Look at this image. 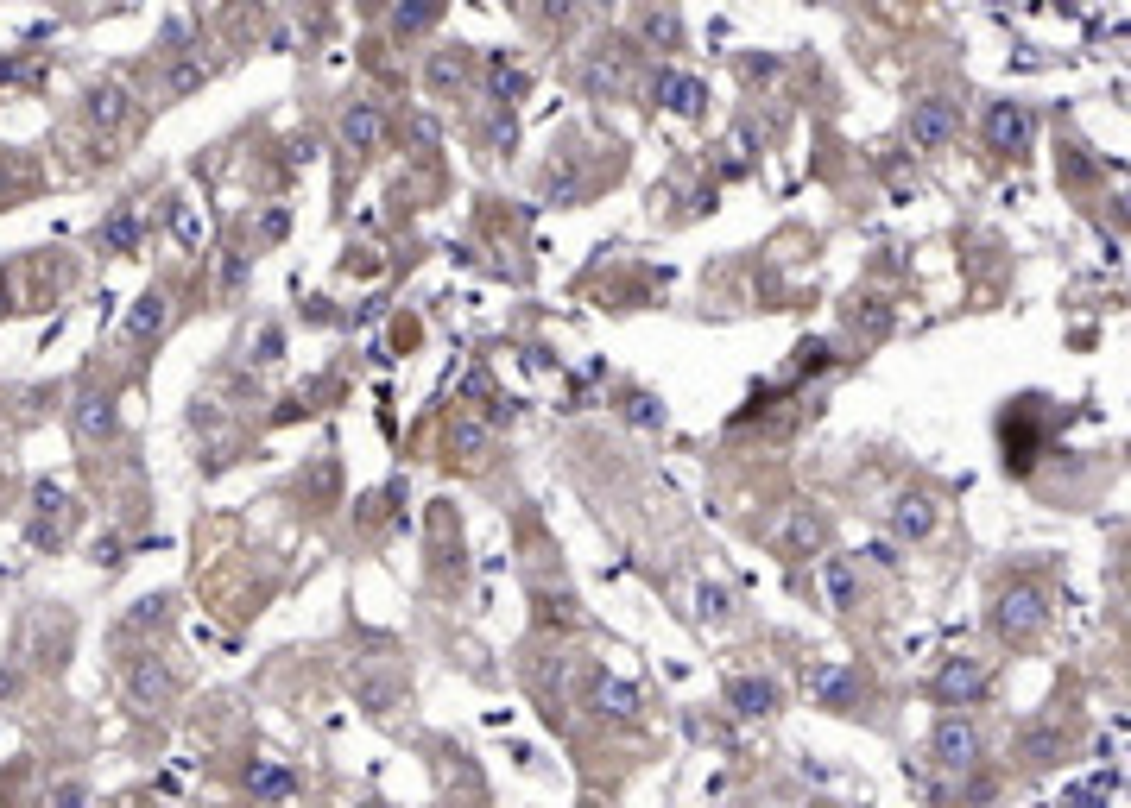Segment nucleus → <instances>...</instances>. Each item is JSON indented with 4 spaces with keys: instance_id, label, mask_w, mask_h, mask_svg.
<instances>
[{
    "instance_id": "nucleus-1",
    "label": "nucleus",
    "mask_w": 1131,
    "mask_h": 808,
    "mask_svg": "<svg viewBox=\"0 0 1131 808\" xmlns=\"http://www.w3.org/2000/svg\"><path fill=\"white\" fill-rule=\"evenodd\" d=\"M955 127H961V108H955V101H942V95H929V101L910 108V146H917V152H942L948 139H955Z\"/></svg>"
},
{
    "instance_id": "nucleus-2",
    "label": "nucleus",
    "mask_w": 1131,
    "mask_h": 808,
    "mask_svg": "<svg viewBox=\"0 0 1131 808\" xmlns=\"http://www.w3.org/2000/svg\"><path fill=\"white\" fill-rule=\"evenodd\" d=\"M1037 625H1043V594L1037 588H1018V594L999 600V632L1005 638H1030Z\"/></svg>"
},
{
    "instance_id": "nucleus-3",
    "label": "nucleus",
    "mask_w": 1131,
    "mask_h": 808,
    "mask_svg": "<svg viewBox=\"0 0 1131 808\" xmlns=\"http://www.w3.org/2000/svg\"><path fill=\"white\" fill-rule=\"evenodd\" d=\"M1030 139V114L1018 108V101H999V108L986 114V146L992 152H1018Z\"/></svg>"
},
{
    "instance_id": "nucleus-4",
    "label": "nucleus",
    "mask_w": 1131,
    "mask_h": 808,
    "mask_svg": "<svg viewBox=\"0 0 1131 808\" xmlns=\"http://www.w3.org/2000/svg\"><path fill=\"white\" fill-rule=\"evenodd\" d=\"M974 752H980V745H974V726H967V720H942L936 726V764H942V771H967Z\"/></svg>"
},
{
    "instance_id": "nucleus-5",
    "label": "nucleus",
    "mask_w": 1131,
    "mask_h": 808,
    "mask_svg": "<svg viewBox=\"0 0 1131 808\" xmlns=\"http://www.w3.org/2000/svg\"><path fill=\"white\" fill-rule=\"evenodd\" d=\"M929 524H936V505H929L923 493H904L898 512H891V531L898 537H929Z\"/></svg>"
},
{
    "instance_id": "nucleus-6",
    "label": "nucleus",
    "mask_w": 1131,
    "mask_h": 808,
    "mask_svg": "<svg viewBox=\"0 0 1131 808\" xmlns=\"http://www.w3.org/2000/svg\"><path fill=\"white\" fill-rule=\"evenodd\" d=\"M658 95H664L677 114H696V108H702V89L689 83V76H658Z\"/></svg>"
},
{
    "instance_id": "nucleus-7",
    "label": "nucleus",
    "mask_w": 1131,
    "mask_h": 808,
    "mask_svg": "<svg viewBox=\"0 0 1131 808\" xmlns=\"http://www.w3.org/2000/svg\"><path fill=\"white\" fill-rule=\"evenodd\" d=\"M348 139H354V146H373V139H380V114H373V101H354V108H348Z\"/></svg>"
},
{
    "instance_id": "nucleus-8",
    "label": "nucleus",
    "mask_w": 1131,
    "mask_h": 808,
    "mask_svg": "<svg viewBox=\"0 0 1131 808\" xmlns=\"http://www.w3.org/2000/svg\"><path fill=\"white\" fill-rule=\"evenodd\" d=\"M733 701H740V714H765V707H771V689H765V682H740V689H733Z\"/></svg>"
},
{
    "instance_id": "nucleus-9",
    "label": "nucleus",
    "mask_w": 1131,
    "mask_h": 808,
    "mask_svg": "<svg viewBox=\"0 0 1131 808\" xmlns=\"http://www.w3.org/2000/svg\"><path fill=\"white\" fill-rule=\"evenodd\" d=\"M102 240H108V247H114V253H127V247H133V240H140V221H133V215H121V221H108V234H102Z\"/></svg>"
},
{
    "instance_id": "nucleus-10",
    "label": "nucleus",
    "mask_w": 1131,
    "mask_h": 808,
    "mask_svg": "<svg viewBox=\"0 0 1131 808\" xmlns=\"http://www.w3.org/2000/svg\"><path fill=\"white\" fill-rule=\"evenodd\" d=\"M121 101H127L121 89H95V95H89V114H95V120H121Z\"/></svg>"
},
{
    "instance_id": "nucleus-11",
    "label": "nucleus",
    "mask_w": 1131,
    "mask_h": 808,
    "mask_svg": "<svg viewBox=\"0 0 1131 808\" xmlns=\"http://www.w3.org/2000/svg\"><path fill=\"white\" fill-rule=\"evenodd\" d=\"M828 594H835V606L853 600V569H847V562H828Z\"/></svg>"
},
{
    "instance_id": "nucleus-12",
    "label": "nucleus",
    "mask_w": 1131,
    "mask_h": 808,
    "mask_svg": "<svg viewBox=\"0 0 1131 808\" xmlns=\"http://www.w3.org/2000/svg\"><path fill=\"white\" fill-rule=\"evenodd\" d=\"M158 322H165V303H158V297H146L140 310H133V335H152Z\"/></svg>"
},
{
    "instance_id": "nucleus-13",
    "label": "nucleus",
    "mask_w": 1131,
    "mask_h": 808,
    "mask_svg": "<svg viewBox=\"0 0 1131 808\" xmlns=\"http://www.w3.org/2000/svg\"><path fill=\"white\" fill-rule=\"evenodd\" d=\"M424 19H430V0H411V7H399V26H405V32H418Z\"/></svg>"
},
{
    "instance_id": "nucleus-14",
    "label": "nucleus",
    "mask_w": 1131,
    "mask_h": 808,
    "mask_svg": "<svg viewBox=\"0 0 1131 808\" xmlns=\"http://www.w3.org/2000/svg\"><path fill=\"white\" fill-rule=\"evenodd\" d=\"M455 442H462V449H487V430H481V423H462Z\"/></svg>"
}]
</instances>
